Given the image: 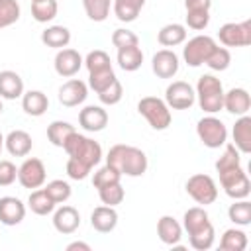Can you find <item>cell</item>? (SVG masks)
Masks as SVG:
<instances>
[{"label":"cell","mask_w":251,"mask_h":251,"mask_svg":"<svg viewBox=\"0 0 251 251\" xmlns=\"http://www.w3.org/2000/svg\"><path fill=\"white\" fill-rule=\"evenodd\" d=\"M182 229L188 233V243L196 251H208L214 245L216 231L204 206H192L182 216Z\"/></svg>","instance_id":"1"},{"label":"cell","mask_w":251,"mask_h":251,"mask_svg":"<svg viewBox=\"0 0 251 251\" xmlns=\"http://www.w3.org/2000/svg\"><path fill=\"white\" fill-rule=\"evenodd\" d=\"M106 165L116 169L122 176L124 175L126 176H141V175H145L149 161H147L145 151H141L139 147L116 143L110 147V151L106 155Z\"/></svg>","instance_id":"2"},{"label":"cell","mask_w":251,"mask_h":251,"mask_svg":"<svg viewBox=\"0 0 251 251\" xmlns=\"http://www.w3.org/2000/svg\"><path fill=\"white\" fill-rule=\"evenodd\" d=\"M196 102L200 106L202 112L206 114H218L220 110H224V84L218 76L214 75H202L196 82Z\"/></svg>","instance_id":"3"},{"label":"cell","mask_w":251,"mask_h":251,"mask_svg":"<svg viewBox=\"0 0 251 251\" xmlns=\"http://www.w3.org/2000/svg\"><path fill=\"white\" fill-rule=\"evenodd\" d=\"M63 149H65V153L71 159H76V161L84 163L90 169H94L102 161V147H100V143L90 139V137H86V135H82V133H78V131L69 135V139L65 141Z\"/></svg>","instance_id":"4"},{"label":"cell","mask_w":251,"mask_h":251,"mask_svg":"<svg viewBox=\"0 0 251 251\" xmlns=\"http://www.w3.org/2000/svg\"><path fill=\"white\" fill-rule=\"evenodd\" d=\"M137 112L147 120V124L157 129V131H163L171 126L173 122V116H171V108L167 106V102L163 98H157V96H143L139 102H137Z\"/></svg>","instance_id":"5"},{"label":"cell","mask_w":251,"mask_h":251,"mask_svg":"<svg viewBox=\"0 0 251 251\" xmlns=\"http://www.w3.org/2000/svg\"><path fill=\"white\" fill-rule=\"evenodd\" d=\"M196 135L202 141V145L208 149H220V147H224V143H227V127L214 114H208L198 120Z\"/></svg>","instance_id":"6"},{"label":"cell","mask_w":251,"mask_h":251,"mask_svg":"<svg viewBox=\"0 0 251 251\" xmlns=\"http://www.w3.org/2000/svg\"><path fill=\"white\" fill-rule=\"evenodd\" d=\"M184 188H186V194L196 204H200V206H210L218 198V184H216V180L210 175H204V173L192 175L186 180Z\"/></svg>","instance_id":"7"},{"label":"cell","mask_w":251,"mask_h":251,"mask_svg":"<svg viewBox=\"0 0 251 251\" xmlns=\"http://www.w3.org/2000/svg\"><path fill=\"white\" fill-rule=\"evenodd\" d=\"M220 175V184L224 188V192L231 198V200H241V198H247L251 194V180L247 176V173L239 167L235 169H227L224 173H218Z\"/></svg>","instance_id":"8"},{"label":"cell","mask_w":251,"mask_h":251,"mask_svg":"<svg viewBox=\"0 0 251 251\" xmlns=\"http://www.w3.org/2000/svg\"><path fill=\"white\" fill-rule=\"evenodd\" d=\"M216 39L210 35H196L192 39H188L182 47V59L188 67H200L206 63V59L210 57V53L216 49Z\"/></svg>","instance_id":"9"},{"label":"cell","mask_w":251,"mask_h":251,"mask_svg":"<svg viewBox=\"0 0 251 251\" xmlns=\"http://www.w3.org/2000/svg\"><path fill=\"white\" fill-rule=\"evenodd\" d=\"M218 39L224 47H247V45H251V20L224 24L218 29Z\"/></svg>","instance_id":"10"},{"label":"cell","mask_w":251,"mask_h":251,"mask_svg":"<svg viewBox=\"0 0 251 251\" xmlns=\"http://www.w3.org/2000/svg\"><path fill=\"white\" fill-rule=\"evenodd\" d=\"M45 180H47V171H45V165L41 159L27 157L18 167V182L24 188H29V190L41 188L45 184Z\"/></svg>","instance_id":"11"},{"label":"cell","mask_w":251,"mask_h":251,"mask_svg":"<svg viewBox=\"0 0 251 251\" xmlns=\"http://www.w3.org/2000/svg\"><path fill=\"white\" fill-rule=\"evenodd\" d=\"M165 102L171 110H190L196 102V92L188 82L173 80L165 90Z\"/></svg>","instance_id":"12"},{"label":"cell","mask_w":251,"mask_h":251,"mask_svg":"<svg viewBox=\"0 0 251 251\" xmlns=\"http://www.w3.org/2000/svg\"><path fill=\"white\" fill-rule=\"evenodd\" d=\"M84 59L82 55L76 51V49H71V47H63L57 51L55 59H53V67H55V73L63 78H71L75 76L80 67H82Z\"/></svg>","instance_id":"13"},{"label":"cell","mask_w":251,"mask_h":251,"mask_svg":"<svg viewBox=\"0 0 251 251\" xmlns=\"http://www.w3.org/2000/svg\"><path fill=\"white\" fill-rule=\"evenodd\" d=\"M86 96H88V84L80 78H69L59 88V102L65 108L80 106L86 100Z\"/></svg>","instance_id":"14"},{"label":"cell","mask_w":251,"mask_h":251,"mask_svg":"<svg viewBox=\"0 0 251 251\" xmlns=\"http://www.w3.org/2000/svg\"><path fill=\"white\" fill-rule=\"evenodd\" d=\"M180 61L173 49H159L151 59V69L159 78H173L178 73Z\"/></svg>","instance_id":"15"},{"label":"cell","mask_w":251,"mask_h":251,"mask_svg":"<svg viewBox=\"0 0 251 251\" xmlns=\"http://www.w3.org/2000/svg\"><path fill=\"white\" fill-rule=\"evenodd\" d=\"M53 227L63 233V235H71L80 227V214L75 206L63 204L57 210H53Z\"/></svg>","instance_id":"16"},{"label":"cell","mask_w":251,"mask_h":251,"mask_svg":"<svg viewBox=\"0 0 251 251\" xmlns=\"http://www.w3.org/2000/svg\"><path fill=\"white\" fill-rule=\"evenodd\" d=\"M78 124L84 131H90V133L102 131L108 126V112L102 106H94V104L84 106L78 112Z\"/></svg>","instance_id":"17"},{"label":"cell","mask_w":251,"mask_h":251,"mask_svg":"<svg viewBox=\"0 0 251 251\" xmlns=\"http://www.w3.org/2000/svg\"><path fill=\"white\" fill-rule=\"evenodd\" d=\"M25 218V204L16 196H2L0 198V224L4 226H18Z\"/></svg>","instance_id":"18"},{"label":"cell","mask_w":251,"mask_h":251,"mask_svg":"<svg viewBox=\"0 0 251 251\" xmlns=\"http://www.w3.org/2000/svg\"><path fill=\"white\" fill-rule=\"evenodd\" d=\"M251 108V96L245 88L235 86L229 88L227 92H224V110L233 114V116H243L247 114Z\"/></svg>","instance_id":"19"},{"label":"cell","mask_w":251,"mask_h":251,"mask_svg":"<svg viewBox=\"0 0 251 251\" xmlns=\"http://www.w3.org/2000/svg\"><path fill=\"white\" fill-rule=\"evenodd\" d=\"M4 147L12 157H27L33 147V139L24 129H12L4 137Z\"/></svg>","instance_id":"20"},{"label":"cell","mask_w":251,"mask_h":251,"mask_svg":"<svg viewBox=\"0 0 251 251\" xmlns=\"http://www.w3.org/2000/svg\"><path fill=\"white\" fill-rule=\"evenodd\" d=\"M231 137H233V145L237 147L239 153H243V155L251 153V116L249 114L237 116L233 127H231Z\"/></svg>","instance_id":"21"},{"label":"cell","mask_w":251,"mask_h":251,"mask_svg":"<svg viewBox=\"0 0 251 251\" xmlns=\"http://www.w3.org/2000/svg\"><path fill=\"white\" fill-rule=\"evenodd\" d=\"M90 226L96 231H100V233L114 231L116 226H118V212H116V208L114 206H106V204L94 208L92 214H90Z\"/></svg>","instance_id":"22"},{"label":"cell","mask_w":251,"mask_h":251,"mask_svg":"<svg viewBox=\"0 0 251 251\" xmlns=\"http://www.w3.org/2000/svg\"><path fill=\"white\" fill-rule=\"evenodd\" d=\"M157 235L165 245H176L182 239V224L173 216H161L157 222Z\"/></svg>","instance_id":"23"},{"label":"cell","mask_w":251,"mask_h":251,"mask_svg":"<svg viewBox=\"0 0 251 251\" xmlns=\"http://www.w3.org/2000/svg\"><path fill=\"white\" fill-rule=\"evenodd\" d=\"M24 94V78L16 71H0V98L16 100Z\"/></svg>","instance_id":"24"},{"label":"cell","mask_w":251,"mask_h":251,"mask_svg":"<svg viewBox=\"0 0 251 251\" xmlns=\"http://www.w3.org/2000/svg\"><path fill=\"white\" fill-rule=\"evenodd\" d=\"M49 108V98L45 92L41 90H27L22 94V110L31 116V118H39L47 112Z\"/></svg>","instance_id":"25"},{"label":"cell","mask_w":251,"mask_h":251,"mask_svg":"<svg viewBox=\"0 0 251 251\" xmlns=\"http://www.w3.org/2000/svg\"><path fill=\"white\" fill-rule=\"evenodd\" d=\"M41 43L59 51L71 43V29L65 25H49L41 31Z\"/></svg>","instance_id":"26"},{"label":"cell","mask_w":251,"mask_h":251,"mask_svg":"<svg viewBox=\"0 0 251 251\" xmlns=\"http://www.w3.org/2000/svg\"><path fill=\"white\" fill-rule=\"evenodd\" d=\"M118 65L122 71L126 73H133L143 65V51L139 45H129V47H122L118 49Z\"/></svg>","instance_id":"27"},{"label":"cell","mask_w":251,"mask_h":251,"mask_svg":"<svg viewBox=\"0 0 251 251\" xmlns=\"http://www.w3.org/2000/svg\"><path fill=\"white\" fill-rule=\"evenodd\" d=\"M157 41L163 47H176L186 41V27L182 24H167L159 29Z\"/></svg>","instance_id":"28"},{"label":"cell","mask_w":251,"mask_h":251,"mask_svg":"<svg viewBox=\"0 0 251 251\" xmlns=\"http://www.w3.org/2000/svg\"><path fill=\"white\" fill-rule=\"evenodd\" d=\"M27 208L35 216H47V214H53L57 204L51 200V196L45 192V188H35V190H31V194L27 198Z\"/></svg>","instance_id":"29"},{"label":"cell","mask_w":251,"mask_h":251,"mask_svg":"<svg viewBox=\"0 0 251 251\" xmlns=\"http://www.w3.org/2000/svg\"><path fill=\"white\" fill-rule=\"evenodd\" d=\"M249 239L247 233L239 227H229L224 231L222 239H220V249L222 251H245Z\"/></svg>","instance_id":"30"},{"label":"cell","mask_w":251,"mask_h":251,"mask_svg":"<svg viewBox=\"0 0 251 251\" xmlns=\"http://www.w3.org/2000/svg\"><path fill=\"white\" fill-rule=\"evenodd\" d=\"M75 126L69 124V122H63V120H55L47 126V139L51 141V145L55 147H63L65 141L69 139L71 133H75Z\"/></svg>","instance_id":"31"},{"label":"cell","mask_w":251,"mask_h":251,"mask_svg":"<svg viewBox=\"0 0 251 251\" xmlns=\"http://www.w3.org/2000/svg\"><path fill=\"white\" fill-rule=\"evenodd\" d=\"M59 12L57 0H31V16L39 24L53 22Z\"/></svg>","instance_id":"32"},{"label":"cell","mask_w":251,"mask_h":251,"mask_svg":"<svg viewBox=\"0 0 251 251\" xmlns=\"http://www.w3.org/2000/svg\"><path fill=\"white\" fill-rule=\"evenodd\" d=\"M227 218L235 226H249L251 224V202L247 198L233 200V204L227 208Z\"/></svg>","instance_id":"33"},{"label":"cell","mask_w":251,"mask_h":251,"mask_svg":"<svg viewBox=\"0 0 251 251\" xmlns=\"http://www.w3.org/2000/svg\"><path fill=\"white\" fill-rule=\"evenodd\" d=\"M112 10H114V16L120 22L129 24V22L137 20V16L141 12V6H137L131 0H112Z\"/></svg>","instance_id":"34"},{"label":"cell","mask_w":251,"mask_h":251,"mask_svg":"<svg viewBox=\"0 0 251 251\" xmlns=\"http://www.w3.org/2000/svg\"><path fill=\"white\" fill-rule=\"evenodd\" d=\"M241 165V153L237 151V147L233 143H224V151L220 155V159L216 161V171L224 173L227 169H235Z\"/></svg>","instance_id":"35"},{"label":"cell","mask_w":251,"mask_h":251,"mask_svg":"<svg viewBox=\"0 0 251 251\" xmlns=\"http://www.w3.org/2000/svg\"><path fill=\"white\" fill-rule=\"evenodd\" d=\"M82 8L92 22H104L110 16L112 0H82Z\"/></svg>","instance_id":"36"},{"label":"cell","mask_w":251,"mask_h":251,"mask_svg":"<svg viewBox=\"0 0 251 251\" xmlns=\"http://www.w3.org/2000/svg\"><path fill=\"white\" fill-rule=\"evenodd\" d=\"M43 188H45V192L51 196V200H53L55 204H65V202L71 198V194H73L71 184H69L67 180H63V178L49 180Z\"/></svg>","instance_id":"37"},{"label":"cell","mask_w":251,"mask_h":251,"mask_svg":"<svg viewBox=\"0 0 251 251\" xmlns=\"http://www.w3.org/2000/svg\"><path fill=\"white\" fill-rule=\"evenodd\" d=\"M22 8L18 0H0V29L14 25L20 20Z\"/></svg>","instance_id":"38"},{"label":"cell","mask_w":251,"mask_h":251,"mask_svg":"<svg viewBox=\"0 0 251 251\" xmlns=\"http://www.w3.org/2000/svg\"><path fill=\"white\" fill-rule=\"evenodd\" d=\"M98 196H100V202L106 204V206H118L124 202L126 198V190L122 186V182H114V184H108V186H102L98 188Z\"/></svg>","instance_id":"39"},{"label":"cell","mask_w":251,"mask_h":251,"mask_svg":"<svg viewBox=\"0 0 251 251\" xmlns=\"http://www.w3.org/2000/svg\"><path fill=\"white\" fill-rule=\"evenodd\" d=\"M88 73H98V71H104V69H112V61H110V55L102 49H94L90 51L86 57H84V63H82Z\"/></svg>","instance_id":"40"},{"label":"cell","mask_w":251,"mask_h":251,"mask_svg":"<svg viewBox=\"0 0 251 251\" xmlns=\"http://www.w3.org/2000/svg\"><path fill=\"white\" fill-rule=\"evenodd\" d=\"M229 63H231V53H229V49L216 45V49L210 53V57L206 59L204 65H208L212 71L222 73V71H226V69L229 67Z\"/></svg>","instance_id":"41"},{"label":"cell","mask_w":251,"mask_h":251,"mask_svg":"<svg viewBox=\"0 0 251 251\" xmlns=\"http://www.w3.org/2000/svg\"><path fill=\"white\" fill-rule=\"evenodd\" d=\"M116 78L118 76H116L114 69H104V71H98V73H88V86L98 94L104 88H108Z\"/></svg>","instance_id":"42"},{"label":"cell","mask_w":251,"mask_h":251,"mask_svg":"<svg viewBox=\"0 0 251 251\" xmlns=\"http://www.w3.org/2000/svg\"><path fill=\"white\" fill-rule=\"evenodd\" d=\"M120 180H122V175L116 169H112L110 165L100 167L98 171H94V176H92L94 188H102V186H108V184H114V182H120Z\"/></svg>","instance_id":"43"},{"label":"cell","mask_w":251,"mask_h":251,"mask_svg":"<svg viewBox=\"0 0 251 251\" xmlns=\"http://www.w3.org/2000/svg\"><path fill=\"white\" fill-rule=\"evenodd\" d=\"M112 45L116 49L122 47H129V45H139V37L135 35V31L127 29V27H118L112 33Z\"/></svg>","instance_id":"44"},{"label":"cell","mask_w":251,"mask_h":251,"mask_svg":"<svg viewBox=\"0 0 251 251\" xmlns=\"http://www.w3.org/2000/svg\"><path fill=\"white\" fill-rule=\"evenodd\" d=\"M122 96H124V86H122V82L118 78L108 88H104L102 92H98V98H100V102L104 106H116L122 100Z\"/></svg>","instance_id":"45"},{"label":"cell","mask_w":251,"mask_h":251,"mask_svg":"<svg viewBox=\"0 0 251 251\" xmlns=\"http://www.w3.org/2000/svg\"><path fill=\"white\" fill-rule=\"evenodd\" d=\"M184 22L190 29L194 31H202L208 27L210 24V12L208 10H192V12H186L184 16Z\"/></svg>","instance_id":"46"},{"label":"cell","mask_w":251,"mask_h":251,"mask_svg":"<svg viewBox=\"0 0 251 251\" xmlns=\"http://www.w3.org/2000/svg\"><path fill=\"white\" fill-rule=\"evenodd\" d=\"M16 178H18V167L8 159H0V186H10L16 182Z\"/></svg>","instance_id":"47"},{"label":"cell","mask_w":251,"mask_h":251,"mask_svg":"<svg viewBox=\"0 0 251 251\" xmlns=\"http://www.w3.org/2000/svg\"><path fill=\"white\" fill-rule=\"evenodd\" d=\"M90 171L92 169L86 167L84 163L69 157V161H67V175H69V178H73V180H84L90 175Z\"/></svg>","instance_id":"48"},{"label":"cell","mask_w":251,"mask_h":251,"mask_svg":"<svg viewBox=\"0 0 251 251\" xmlns=\"http://www.w3.org/2000/svg\"><path fill=\"white\" fill-rule=\"evenodd\" d=\"M212 8V0H184V10L192 12V10H208Z\"/></svg>","instance_id":"49"},{"label":"cell","mask_w":251,"mask_h":251,"mask_svg":"<svg viewBox=\"0 0 251 251\" xmlns=\"http://www.w3.org/2000/svg\"><path fill=\"white\" fill-rule=\"evenodd\" d=\"M90 251V245L88 243H84V241H73V243H69L67 245V251Z\"/></svg>","instance_id":"50"},{"label":"cell","mask_w":251,"mask_h":251,"mask_svg":"<svg viewBox=\"0 0 251 251\" xmlns=\"http://www.w3.org/2000/svg\"><path fill=\"white\" fill-rule=\"evenodd\" d=\"M2 149H4V135H2V131H0V155H2Z\"/></svg>","instance_id":"51"},{"label":"cell","mask_w":251,"mask_h":251,"mask_svg":"<svg viewBox=\"0 0 251 251\" xmlns=\"http://www.w3.org/2000/svg\"><path fill=\"white\" fill-rule=\"evenodd\" d=\"M131 2H135V4H137V6H141V8L145 6V0H131Z\"/></svg>","instance_id":"52"},{"label":"cell","mask_w":251,"mask_h":251,"mask_svg":"<svg viewBox=\"0 0 251 251\" xmlns=\"http://www.w3.org/2000/svg\"><path fill=\"white\" fill-rule=\"evenodd\" d=\"M2 110H4V104H2V98H0V114H2Z\"/></svg>","instance_id":"53"}]
</instances>
